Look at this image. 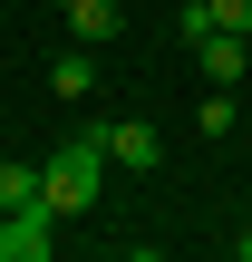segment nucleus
Here are the masks:
<instances>
[{"instance_id": "nucleus-10", "label": "nucleus", "mask_w": 252, "mask_h": 262, "mask_svg": "<svg viewBox=\"0 0 252 262\" xmlns=\"http://www.w3.org/2000/svg\"><path fill=\"white\" fill-rule=\"evenodd\" d=\"M214 29H243L252 39V0H214Z\"/></svg>"}, {"instance_id": "nucleus-3", "label": "nucleus", "mask_w": 252, "mask_h": 262, "mask_svg": "<svg viewBox=\"0 0 252 262\" xmlns=\"http://www.w3.org/2000/svg\"><path fill=\"white\" fill-rule=\"evenodd\" d=\"M155 156H165V136H155L146 117H107V165H136V175H146Z\"/></svg>"}, {"instance_id": "nucleus-9", "label": "nucleus", "mask_w": 252, "mask_h": 262, "mask_svg": "<svg viewBox=\"0 0 252 262\" xmlns=\"http://www.w3.org/2000/svg\"><path fill=\"white\" fill-rule=\"evenodd\" d=\"M194 117H204V136H233V88H214V97H204Z\"/></svg>"}, {"instance_id": "nucleus-7", "label": "nucleus", "mask_w": 252, "mask_h": 262, "mask_svg": "<svg viewBox=\"0 0 252 262\" xmlns=\"http://www.w3.org/2000/svg\"><path fill=\"white\" fill-rule=\"evenodd\" d=\"M29 194H39V165H10V156H0V214L29 204Z\"/></svg>"}, {"instance_id": "nucleus-5", "label": "nucleus", "mask_w": 252, "mask_h": 262, "mask_svg": "<svg viewBox=\"0 0 252 262\" xmlns=\"http://www.w3.org/2000/svg\"><path fill=\"white\" fill-rule=\"evenodd\" d=\"M58 19H68V39H87V49L117 39V0H58Z\"/></svg>"}, {"instance_id": "nucleus-1", "label": "nucleus", "mask_w": 252, "mask_h": 262, "mask_svg": "<svg viewBox=\"0 0 252 262\" xmlns=\"http://www.w3.org/2000/svg\"><path fill=\"white\" fill-rule=\"evenodd\" d=\"M39 194L58 204V224H68V214H87V204L107 194V126H78V136L39 165Z\"/></svg>"}, {"instance_id": "nucleus-2", "label": "nucleus", "mask_w": 252, "mask_h": 262, "mask_svg": "<svg viewBox=\"0 0 252 262\" xmlns=\"http://www.w3.org/2000/svg\"><path fill=\"white\" fill-rule=\"evenodd\" d=\"M49 243H58V204L49 194H29V204L0 214V262H49Z\"/></svg>"}, {"instance_id": "nucleus-4", "label": "nucleus", "mask_w": 252, "mask_h": 262, "mask_svg": "<svg viewBox=\"0 0 252 262\" xmlns=\"http://www.w3.org/2000/svg\"><path fill=\"white\" fill-rule=\"evenodd\" d=\"M194 68H204L214 88H233V78L252 68V39H243V29H214V39H194Z\"/></svg>"}, {"instance_id": "nucleus-8", "label": "nucleus", "mask_w": 252, "mask_h": 262, "mask_svg": "<svg viewBox=\"0 0 252 262\" xmlns=\"http://www.w3.org/2000/svg\"><path fill=\"white\" fill-rule=\"evenodd\" d=\"M175 39H185V49L214 39V0H185V10H175Z\"/></svg>"}, {"instance_id": "nucleus-6", "label": "nucleus", "mask_w": 252, "mask_h": 262, "mask_svg": "<svg viewBox=\"0 0 252 262\" xmlns=\"http://www.w3.org/2000/svg\"><path fill=\"white\" fill-rule=\"evenodd\" d=\"M49 88H58L68 107H78V97H97V58H87V39H78V49H68V58L49 68Z\"/></svg>"}]
</instances>
